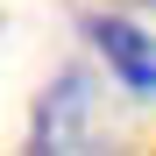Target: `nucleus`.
<instances>
[{
    "mask_svg": "<svg viewBox=\"0 0 156 156\" xmlns=\"http://www.w3.org/2000/svg\"><path fill=\"white\" fill-rule=\"evenodd\" d=\"M85 36H92V50L107 57V71H114L135 99H156V36H149L128 7H99V14L85 21Z\"/></svg>",
    "mask_w": 156,
    "mask_h": 156,
    "instance_id": "f257e3e1",
    "label": "nucleus"
},
{
    "mask_svg": "<svg viewBox=\"0 0 156 156\" xmlns=\"http://www.w3.org/2000/svg\"><path fill=\"white\" fill-rule=\"evenodd\" d=\"M85 135H92V78L71 64V71H57V85L36 107V142L43 149H85Z\"/></svg>",
    "mask_w": 156,
    "mask_h": 156,
    "instance_id": "f03ea898",
    "label": "nucleus"
},
{
    "mask_svg": "<svg viewBox=\"0 0 156 156\" xmlns=\"http://www.w3.org/2000/svg\"><path fill=\"white\" fill-rule=\"evenodd\" d=\"M99 7H128V14H156V0H99Z\"/></svg>",
    "mask_w": 156,
    "mask_h": 156,
    "instance_id": "7ed1b4c3",
    "label": "nucleus"
}]
</instances>
